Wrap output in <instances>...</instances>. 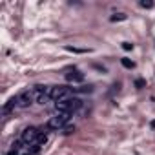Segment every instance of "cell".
Wrapping results in <instances>:
<instances>
[{
    "mask_svg": "<svg viewBox=\"0 0 155 155\" xmlns=\"http://www.w3.org/2000/svg\"><path fill=\"white\" fill-rule=\"evenodd\" d=\"M82 108V101L79 99V97H68V99H62V101H58V102H55V110L57 111H62V113H69V115H73L75 111H79Z\"/></svg>",
    "mask_w": 155,
    "mask_h": 155,
    "instance_id": "6da1fadb",
    "label": "cell"
},
{
    "mask_svg": "<svg viewBox=\"0 0 155 155\" xmlns=\"http://www.w3.org/2000/svg\"><path fill=\"white\" fill-rule=\"evenodd\" d=\"M40 135H42V131H38L37 128L29 126V128H26V130L22 131V135H20V140H22L24 144H29V146H38Z\"/></svg>",
    "mask_w": 155,
    "mask_h": 155,
    "instance_id": "7a4b0ae2",
    "label": "cell"
},
{
    "mask_svg": "<svg viewBox=\"0 0 155 155\" xmlns=\"http://www.w3.org/2000/svg\"><path fill=\"white\" fill-rule=\"evenodd\" d=\"M69 113H62V111H57L49 120H48V128L49 130H62L66 128V124L69 122Z\"/></svg>",
    "mask_w": 155,
    "mask_h": 155,
    "instance_id": "3957f363",
    "label": "cell"
},
{
    "mask_svg": "<svg viewBox=\"0 0 155 155\" xmlns=\"http://www.w3.org/2000/svg\"><path fill=\"white\" fill-rule=\"evenodd\" d=\"M51 88H53V86H35V88H33L35 102L46 104L48 101H51Z\"/></svg>",
    "mask_w": 155,
    "mask_h": 155,
    "instance_id": "277c9868",
    "label": "cell"
},
{
    "mask_svg": "<svg viewBox=\"0 0 155 155\" xmlns=\"http://www.w3.org/2000/svg\"><path fill=\"white\" fill-rule=\"evenodd\" d=\"M35 101V93L33 90H26L20 95H17V108H29Z\"/></svg>",
    "mask_w": 155,
    "mask_h": 155,
    "instance_id": "5b68a950",
    "label": "cell"
},
{
    "mask_svg": "<svg viewBox=\"0 0 155 155\" xmlns=\"http://www.w3.org/2000/svg\"><path fill=\"white\" fill-rule=\"evenodd\" d=\"M68 97H71L69 88H66V86H53V88H51V101L58 102V101L68 99Z\"/></svg>",
    "mask_w": 155,
    "mask_h": 155,
    "instance_id": "8992f818",
    "label": "cell"
},
{
    "mask_svg": "<svg viewBox=\"0 0 155 155\" xmlns=\"http://www.w3.org/2000/svg\"><path fill=\"white\" fill-rule=\"evenodd\" d=\"M64 77H66V81H68V82H73V84H79V82L84 81V73H82L81 69H77V68L68 69Z\"/></svg>",
    "mask_w": 155,
    "mask_h": 155,
    "instance_id": "52a82bcc",
    "label": "cell"
},
{
    "mask_svg": "<svg viewBox=\"0 0 155 155\" xmlns=\"http://www.w3.org/2000/svg\"><path fill=\"white\" fill-rule=\"evenodd\" d=\"M120 62H122V66H124V68H128V69L135 68V62H133V60H130V58H122Z\"/></svg>",
    "mask_w": 155,
    "mask_h": 155,
    "instance_id": "ba28073f",
    "label": "cell"
},
{
    "mask_svg": "<svg viewBox=\"0 0 155 155\" xmlns=\"http://www.w3.org/2000/svg\"><path fill=\"white\" fill-rule=\"evenodd\" d=\"M110 20H111V22H117V20H126V15H124V13H119V15H113Z\"/></svg>",
    "mask_w": 155,
    "mask_h": 155,
    "instance_id": "9c48e42d",
    "label": "cell"
},
{
    "mask_svg": "<svg viewBox=\"0 0 155 155\" xmlns=\"http://www.w3.org/2000/svg\"><path fill=\"white\" fill-rule=\"evenodd\" d=\"M140 8H144V9H151V8H153V2H150V0L146 2V0H142V2H140Z\"/></svg>",
    "mask_w": 155,
    "mask_h": 155,
    "instance_id": "30bf717a",
    "label": "cell"
},
{
    "mask_svg": "<svg viewBox=\"0 0 155 155\" xmlns=\"http://www.w3.org/2000/svg\"><path fill=\"white\" fill-rule=\"evenodd\" d=\"M122 49L131 51V49H133V44H130V42H122Z\"/></svg>",
    "mask_w": 155,
    "mask_h": 155,
    "instance_id": "8fae6325",
    "label": "cell"
},
{
    "mask_svg": "<svg viewBox=\"0 0 155 155\" xmlns=\"http://www.w3.org/2000/svg\"><path fill=\"white\" fill-rule=\"evenodd\" d=\"M71 131H75V126H68V128H66V131H64V133H71Z\"/></svg>",
    "mask_w": 155,
    "mask_h": 155,
    "instance_id": "7c38bea8",
    "label": "cell"
},
{
    "mask_svg": "<svg viewBox=\"0 0 155 155\" xmlns=\"http://www.w3.org/2000/svg\"><path fill=\"white\" fill-rule=\"evenodd\" d=\"M151 128H155V120H151Z\"/></svg>",
    "mask_w": 155,
    "mask_h": 155,
    "instance_id": "4fadbf2b",
    "label": "cell"
}]
</instances>
